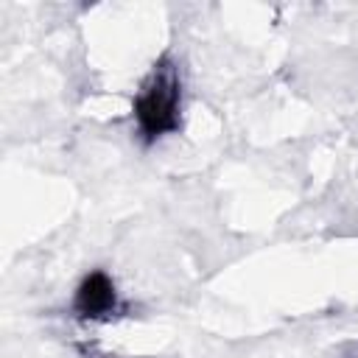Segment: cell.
I'll return each instance as SVG.
<instances>
[{
    "label": "cell",
    "instance_id": "1",
    "mask_svg": "<svg viewBox=\"0 0 358 358\" xmlns=\"http://www.w3.org/2000/svg\"><path fill=\"white\" fill-rule=\"evenodd\" d=\"M137 131L145 143L173 134L182 123V78L171 59H159L134 98Z\"/></svg>",
    "mask_w": 358,
    "mask_h": 358
},
{
    "label": "cell",
    "instance_id": "2",
    "mask_svg": "<svg viewBox=\"0 0 358 358\" xmlns=\"http://www.w3.org/2000/svg\"><path fill=\"white\" fill-rule=\"evenodd\" d=\"M73 310L84 319H109L117 310V291H115L112 277L103 271L87 274L81 285L76 288Z\"/></svg>",
    "mask_w": 358,
    "mask_h": 358
}]
</instances>
